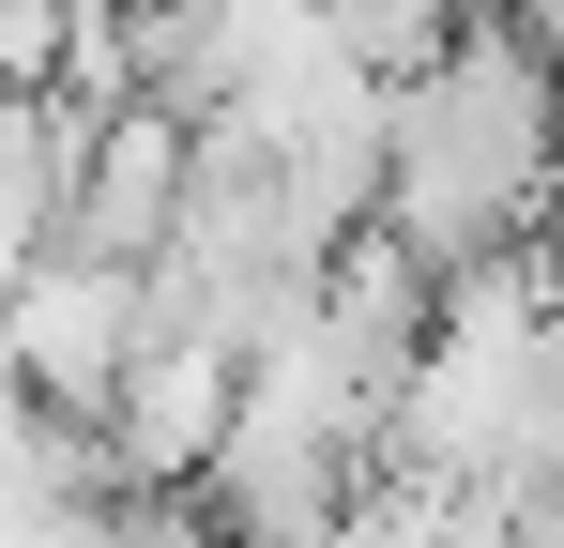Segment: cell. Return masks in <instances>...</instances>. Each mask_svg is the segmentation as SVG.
<instances>
[{
	"label": "cell",
	"instance_id": "obj_1",
	"mask_svg": "<svg viewBox=\"0 0 564 548\" xmlns=\"http://www.w3.org/2000/svg\"><path fill=\"white\" fill-rule=\"evenodd\" d=\"M564 198V62L503 15V0H473L458 46L443 62H412L397 77V138H381V229L412 244V260H503V244H534Z\"/></svg>",
	"mask_w": 564,
	"mask_h": 548
},
{
	"label": "cell",
	"instance_id": "obj_2",
	"mask_svg": "<svg viewBox=\"0 0 564 548\" xmlns=\"http://www.w3.org/2000/svg\"><path fill=\"white\" fill-rule=\"evenodd\" d=\"M153 336V260H93V244H46L15 274V381L62 396V412H107L122 365Z\"/></svg>",
	"mask_w": 564,
	"mask_h": 548
},
{
	"label": "cell",
	"instance_id": "obj_3",
	"mask_svg": "<svg viewBox=\"0 0 564 548\" xmlns=\"http://www.w3.org/2000/svg\"><path fill=\"white\" fill-rule=\"evenodd\" d=\"M184 198H198V122H184V107H153V91H122L93 138H77L62 244H93V260H169Z\"/></svg>",
	"mask_w": 564,
	"mask_h": 548
},
{
	"label": "cell",
	"instance_id": "obj_4",
	"mask_svg": "<svg viewBox=\"0 0 564 548\" xmlns=\"http://www.w3.org/2000/svg\"><path fill=\"white\" fill-rule=\"evenodd\" d=\"M229 412H245V351L198 336V320H153L138 365H122V396H107V442H122L138 487H198L214 442H229Z\"/></svg>",
	"mask_w": 564,
	"mask_h": 548
},
{
	"label": "cell",
	"instance_id": "obj_5",
	"mask_svg": "<svg viewBox=\"0 0 564 548\" xmlns=\"http://www.w3.org/2000/svg\"><path fill=\"white\" fill-rule=\"evenodd\" d=\"M198 548H214V534H198Z\"/></svg>",
	"mask_w": 564,
	"mask_h": 548
}]
</instances>
